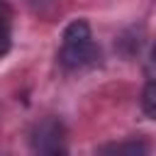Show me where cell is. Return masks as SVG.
<instances>
[{
  "label": "cell",
  "instance_id": "obj_7",
  "mask_svg": "<svg viewBox=\"0 0 156 156\" xmlns=\"http://www.w3.org/2000/svg\"><path fill=\"white\" fill-rule=\"evenodd\" d=\"M151 63L156 66V46H154V51H151Z\"/></svg>",
  "mask_w": 156,
  "mask_h": 156
},
{
  "label": "cell",
  "instance_id": "obj_3",
  "mask_svg": "<svg viewBox=\"0 0 156 156\" xmlns=\"http://www.w3.org/2000/svg\"><path fill=\"white\" fill-rule=\"evenodd\" d=\"M95 156H149V144L144 139H124L102 144Z\"/></svg>",
  "mask_w": 156,
  "mask_h": 156
},
{
  "label": "cell",
  "instance_id": "obj_4",
  "mask_svg": "<svg viewBox=\"0 0 156 156\" xmlns=\"http://www.w3.org/2000/svg\"><path fill=\"white\" fill-rule=\"evenodd\" d=\"M12 46V10L5 0H0V58Z\"/></svg>",
  "mask_w": 156,
  "mask_h": 156
},
{
  "label": "cell",
  "instance_id": "obj_5",
  "mask_svg": "<svg viewBox=\"0 0 156 156\" xmlns=\"http://www.w3.org/2000/svg\"><path fill=\"white\" fill-rule=\"evenodd\" d=\"M90 39V24L85 20H73L66 29H63V44H71V41H85Z\"/></svg>",
  "mask_w": 156,
  "mask_h": 156
},
{
  "label": "cell",
  "instance_id": "obj_1",
  "mask_svg": "<svg viewBox=\"0 0 156 156\" xmlns=\"http://www.w3.org/2000/svg\"><path fill=\"white\" fill-rule=\"evenodd\" d=\"M32 151L34 156H68L66 127L56 117L41 119L32 132Z\"/></svg>",
  "mask_w": 156,
  "mask_h": 156
},
{
  "label": "cell",
  "instance_id": "obj_6",
  "mask_svg": "<svg viewBox=\"0 0 156 156\" xmlns=\"http://www.w3.org/2000/svg\"><path fill=\"white\" fill-rule=\"evenodd\" d=\"M141 110L149 119H156V80H149L141 90Z\"/></svg>",
  "mask_w": 156,
  "mask_h": 156
},
{
  "label": "cell",
  "instance_id": "obj_2",
  "mask_svg": "<svg viewBox=\"0 0 156 156\" xmlns=\"http://www.w3.org/2000/svg\"><path fill=\"white\" fill-rule=\"evenodd\" d=\"M58 61L61 66L76 71V68H88V66H95L100 61V46L90 39L85 41H71V44H61V51H58Z\"/></svg>",
  "mask_w": 156,
  "mask_h": 156
}]
</instances>
